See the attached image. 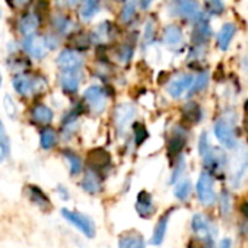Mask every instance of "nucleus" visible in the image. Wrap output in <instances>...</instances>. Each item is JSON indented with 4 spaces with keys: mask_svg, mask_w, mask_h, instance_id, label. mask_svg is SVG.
<instances>
[{
    "mask_svg": "<svg viewBox=\"0 0 248 248\" xmlns=\"http://www.w3.org/2000/svg\"><path fill=\"white\" fill-rule=\"evenodd\" d=\"M60 213H62L63 219L66 222H69L72 226H75L83 236H86L89 239L95 238L96 226H95V222L88 215L80 213L78 210H70V209H66V207H63L60 210Z\"/></svg>",
    "mask_w": 248,
    "mask_h": 248,
    "instance_id": "f257e3e1",
    "label": "nucleus"
},
{
    "mask_svg": "<svg viewBox=\"0 0 248 248\" xmlns=\"http://www.w3.org/2000/svg\"><path fill=\"white\" fill-rule=\"evenodd\" d=\"M236 151L233 152L231 162H229V171H231V181L233 187H238L247 168H248V148L245 145H236Z\"/></svg>",
    "mask_w": 248,
    "mask_h": 248,
    "instance_id": "f03ea898",
    "label": "nucleus"
},
{
    "mask_svg": "<svg viewBox=\"0 0 248 248\" xmlns=\"http://www.w3.org/2000/svg\"><path fill=\"white\" fill-rule=\"evenodd\" d=\"M213 133H215L217 142H219L222 146H225V148H228V149H235V146H236L235 132H233L232 126H231V124H229L226 120L220 118V120H217V121L215 123V126H213Z\"/></svg>",
    "mask_w": 248,
    "mask_h": 248,
    "instance_id": "7ed1b4c3",
    "label": "nucleus"
},
{
    "mask_svg": "<svg viewBox=\"0 0 248 248\" xmlns=\"http://www.w3.org/2000/svg\"><path fill=\"white\" fill-rule=\"evenodd\" d=\"M196 190H197V197L202 204L210 206L215 203L216 194H215V188H213V180L207 172L200 174L197 184H196Z\"/></svg>",
    "mask_w": 248,
    "mask_h": 248,
    "instance_id": "20e7f679",
    "label": "nucleus"
},
{
    "mask_svg": "<svg viewBox=\"0 0 248 248\" xmlns=\"http://www.w3.org/2000/svg\"><path fill=\"white\" fill-rule=\"evenodd\" d=\"M191 229L193 232L197 235L199 241L206 247H212L213 245V235H212V226L210 223L207 222V219L200 215V213H196L191 219Z\"/></svg>",
    "mask_w": 248,
    "mask_h": 248,
    "instance_id": "39448f33",
    "label": "nucleus"
},
{
    "mask_svg": "<svg viewBox=\"0 0 248 248\" xmlns=\"http://www.w3.org/2000/svg\"><path fill=\"white\" fill-rule=\"evenodd\" d=\"M117 247L118 248H146V239L139 231L129 229L118 235Z\"/></svg>",
    "mask_w": 248,
    "mask_h": 248,
    "instance_id": "423d86ee",
    "label": "nucleus"
},
{
    "mask_svg": "<svg viewBox=\"0 0 248 248\" xmlns=\"http://www.w3.org/2000/svg\"><path fill=\"white\" fill-rule=\"evenodd\" d=\"M83 99L88 102V105L91 107L92 111L101 112L105 108V104H107V93L98 85L96 86H89L83 92Z\"/></svg>",
    "mask_w": 248,
    "mask_h": 248,
    "instance_id": "0eeeda50",
    "label": "nucleus"
},
{
    "mask_svg": "<svg viewBox=\"0 0 248 248\" xmlns=\"http://www.w3.org/2000/svg\"><path fill=\"white\" fill-rule=\"evenodd\" d=\"M135 209L142 219H151L155 213V203H154L152 194L146 190L139 191Z\"/></svg>",
    "mask_w": 248,
    "mask_h": 248,
    "instance_id": "6e6552de",
    "label": "nucleus"
},
{
    "mask_svg": "<svg viewBox=\"0 0 248 248\" xmlns=\"http://www.w3.org/2000/svg\"><path fill=\"white\" fill-rule=\"evenodd\" d=\"M38 80L40 78H31L30 75H16L12 80V85L15 88V91L21 95H30L32 92H38L40 88H38Z\"/></svg>",
    "mask_w": 248,
    "mask_h": 248,
    "instance_id": "1a4fd4ad",
    "label": "nucleus"
},
{
    "mask_svg": "<svg viewBox=\"0 0 248 248\" xmlns=\"http://www.w3.org/2000/svg\"><path fill=\"white\" fill-rule=\"evenodd\" d=\"M24 48L34 57V59H44L46 54H47V44H46V40L32 34V35H28L25 37L24 40Z\"/></svg>",
    "mask_w": 248,
    "mask_h": 248,
    "instance_id": "9d476101",
    "label": "nucleus"
},
{
    "mask_svg": "<svg viewBox=\"0 0 248 248\" xmlns=\"http://www.w3.org/2000/svg\"><path fill=\"white\" fill-rule=\"evenodd\" d=\"M193 76L188 75V73H184V75H178L175 76L167 86V91L170 93V96L172 98H180L186 91L190 89L191 83H193Z\"/></svg>",
    "mask_w": 248,
    "mask_h": 248,
    "instance_id": "9b49d317",
    "label": "nucleus"
},
{
    "mask_svg": "<svg viewBox=\"0 0 248 248\" xmlns=\"http://www.w3.org/2000/svg\"><path fill=\"white\" fill-rule=\"evenodd\" d=\"M136 115V107L133 104H120L115 108L114 120L118 129H126Z\"/></svg>",
    "mask_w": 248,
    "mask_h": 248,
    "instance_id": "f8f14e48",
    "label": "nucleus"
},
{
    "mask_svg": "<svg viewBox=\"0 0 248 248\" xmlns=\"http://www.w3.org/2000/svg\"><path fill=\"white\" fill-rule=\"evenodd\" d=\"M80 187L88 194L95 196L102 191V180L93 170H88L80 181Z\"/></svg>",
    "mask_w": 248,
    "mask_h": 248,
    "instance_id": "ddd939ff",
    "label": "nucleus"
},
{
    "mask_svg": "<svg viewBox=\"0 0 248 248\" xmlns=\"http://www.w3.org/2000/svg\"><path fill=\"white\" fill-rule=\"evenodd\" d=\"M83 59L82 56L75 51V50H63L59 56H57V64L63 69V70H70V69H79L82 64Z\"/></svg>",
    "mask_w": 248,
    "mask_h": 248,
    "instance_id": "4468645a",
    "label": "nucleus"
},
{
    "mask_svg": "<svg viewBox=\"0 0 248 248\" xmlns=\"http://www.w3.org/2000/svg\"><path fill=\"white\" fill-rule=\"evenodd\" d=\"M172 212H174V209L167 210V212L159 217V220L156 222V225H155V228H154V233H152L151 241H149L152 245H161V244L164 242L165 235H167V229H168V222H170V217H171Z\"/></svg>",
    "mask_w": 248,
    "mask_h": 248,
    "instance_id": "2eb2a0df",
    "label": "nucleus"
},
{
    "mask_svg": "<svg viewBox=\"0 0 248 248\" xmlns=\"http://www.w3.org/2000/svg\"><path fill=\"white\" fill-rule=\"evenodd\" d=\"M60 85L66 92L75 93L79 89V85H80V72H79V69L63 70L62 75H60Z\"/></svg>",
    "mask_w": 248,
    "mask_h": 248,
    "instance_id": "dca6fc26",
    "label": "nucleus"
},
{
    "mask_svg": "<svg viewBox=\"0 0 248 248\" xmlns=\"http://www.w3.org/2000/svg\"><path fill=\"white\" fill-rule=\"evenodd\" d=\"M175 12L187 19H197L200 16V9L194 0H172Z\"/></svg>",
    "mask_w": 248,
    "mask_h": 248,
    "instance_id": "f3484780",
    "label": "nucleus"
},
{
    "mask_svg": "<svg viewBox=\"0 0 248 248\" xmlns=\"http://www.w3.org/2000/svg\"><path fill=\"white\" fill-rule=\"evenodd\" d=\"M27 194H28V199L31 200V203H34L41 210L47 212V210L51 209V202H50L48 196L38 186H32V184L28 186L27 187Z\"/></svg>",
    "mask_w": 248,
    "mask_h": 248,
    "instance_id": "a211bd4d",
    "label": "nucleus"
},
{
    "mask_svg": "<svg viewBox=\"0 0 248 248\" xmlns=\"http://www.w3.org/2000/svg\"><path fill=\"white\" fill-rule=\"evenodd\" d=\"M183 40H184V35H183V31L180 27L168 25L164 30V43L168 47H178V46H181Z\"/></svg>",
    "mask_w": 248,
    "mask_h": 248,
    "instance_id": "6ab92c4d",
    "label": "nucleus"
},
{
    "mask_svg": "<svg viewBox=\"0 0 248 248\" xmlns=\"http://www.w3.org/2000/svg\"><path fill=\"white\" fill-rule=\"evenodd\" d=\"M233 35H235V25L233 24H225L219 34H217V46L222 51L228 50L232 40H233Z\"/></svg>",
    "mask_w": 248,
    "mask_h": 248,
    "instance_id": "aec40b11",
    "label": "nucleus"
},
{
    "mask_svg": "<svg viewBox=\"0 0 248 248\" xmlns=\"http://www.w3.org/2000/svg\"><path fill=\"white\" fill-rule=\"evenodd\" d=\"M38 24H40V19L35 15L28 14V15L22 16V19L19 21V31L24 37L32 35V34H35Z\"/></svg>",
    "mask_w": 248,
    "mask_h": 248,
    "instance_id": "412c9836",
    "label": "nucleus"
},
{
    "mask_svg": "<svg viewBox=\"0 0 248 248\" xmlns=\"http://www.w3.org/2000/svg\"><path fill=\"white\" fill-rule=\"evenodd\" d=\"M53 117H54V112L51 108H48L47 105H43V104H38L32 108V118L41 124H48L53 121Z\"/></svg>",
    "mask_w": 248,
    "mask_h": 248,
    "instance_id": "4be33fe9",
    "label": "nucleus"
},
{
    "mask_svg": "<svg viewBox=\"0 0 248 248\" xmlns=\"http://www.w3.org/2000/svg\"><path fill=\"white\" fill-rule=\"evenodd\" d=\"M63 156H64V159H66V162H67V165H69V171H70V175H79L80 172H82V170H83V164H82V159L76 155V154H73V152H70V151H64L63 152Z\"/></svg>",
    "mask_w": 248,
    "mask_h": 248,
    "instance_id": "5701e85b",
    "label": "nucleus"
},
{
    "mask_svg": "<svg viewBox=\"0 0 248 248\" xmlns=\"http://www.w3.org/2000/svg\"><path fill=\"white\" fill-rule=\"evenodd\" d=\"M99 12V2L98 0H85L80 8V16L85 21L92 19Z\"/></svg>",
    "mask_w": 248,
    "mask_h": 248,
    "instance_id": "b1692460",
    "label": "nucleus"
},
{
    "mask_svg": "<svg viewBox=\"0 0 248 248\" xmlns=\"http://www.w3.org/2000/svg\"><path fill=\"white\" fill-rule=\"evenodd\" d=\"M191 194V181L190 180H181L178 183H175V188H174V196L181 200L186 202Z\"/></svg>",
    "mask_w": 248,
    "mask_h": 248,
    "instance_id": "393cba45",
    "label": "nucleus"
},
{
    "mask_svg": "<svg viewBox=\"0 0 248 248\" xmlns=\"http://www.w3.org/2000/svg\"><path fill=\"white\" fill-rule=\"evenodd\" d=\"M57 143V136L53 129H46L41 136H40V145L44 151H50L56 146Z\"/></svg>",
    "mask_w": 248,
    "mask_h": 248,
    "instance_id": "a878e982",
    "label": "nucleus"
},
{
    "mask_svg": "<svg viewBox=\"0 0 248 248\" xmlns=\"http://www.w3.org/2000/svg\"><path fill=\"white\" fill-rule=\"evenodd\" d=\"M53 25L60 34H66L73 28V22L70 19L64 18V16H56L54 21H53Z\"/></svg>",
    "mask_w": 248,
    "mask_h": 248,
    "instance_id": "bb28decb",
    "label": "nucleus"
},
{
    "mask_svg": "<svg viewBox=\"0 0 248 248\" xmlns=\"http://www.w3.org/2000/svg\"><path fill=\"white\" fill-rule=\"evenodd\" d=\"M109 24H101L95 31H93V41L95 43H105L109 38Z\"/></svg>",
    "mask_w": 248,
    "mask_h": 248,
    "instance_id": "cd10ccee",
    "label": "nucleus"
},
{
    "mask_svg": "<svg viewBox=\"0 0 248 248\" xmlns=\"http://www.w3.org/2000/svg\"><path fill=\"white\" fill-rule=\"evenodd\" d=\"M0 149L5 152L6 156L11 155V140H9V136L5 130V124L0 121Z\"/></svg>",
    "mask_w": 248,
    "mask_h": 248,
    "instance_id": "c85d7f7f",
    "label": "nucleus"
},
{
    "mask_svg": "<svg viewBox=\"0 0 248 248\" xmlns=\"http://www.w3.org/2000/svg\"><path fill=\"white\" fill-rule=\"evenodd\" d=\"M135 12H136V0H127V2L124 3V6H123V11H121L123 21L129 22L135 16Z\"/></svg>",
    "mask_w": 248,
    "mask_h": 248,
    "instance_id": "c756f323",
    "label": "nucleus"
},
{
    "mask_svg": "<svg viewBox=\"0 0 248 248\" xmlns=\"http://www.w3.org/2000/svg\"><path fill=\"white\" fill-rule=\"evenodd\" d=\"M3 107H5V111L6 114L11 117V118H15L18 115V107H16V102L14 101V98L6 93L5 98H3Z\"/></svg>",
    "mask_w": 248,
    "mask_h": 248,
    "instance_id": "7c9ffc66",
    "label": "nucleus"
},
{
    "mask_svg": "<svg viewBox=\"0 0 248 248\" xmlns=\"http://www.w3.org/2000/svg\"><path fill=\"white\" fill-rule=\"evenodd\" d=\"M207 80H209V75H207V73L199 75L196 79H193V83H191V86H190V93L199 92V91H202L203 88H206Z\"/></svg>",
    "mask_w": 248,
    "mask_h": 248,
    "instance_id": "2f4dec72",
    "label": "nucleus"
},
{
    "mask_svg": "<svg viewBox=\"0 0 248 248\" xmlns=\"http://www.w3.org/2000/svg\"><path fill=\"white\" fill-rule=\"evenodd\" d=\"M183 146H184V139L180 138V136H177V138H174V139L171 140V143H170V152H171V154H178V152L181 151Z\"/></svg>",
    "mask_w": 248,
    "mask_h": 248,
    "instance_id": "473e14b6",
    "label": "nucleus"
},
{
    "mask_svg": "<svg viewBox=\"0 0 248 248\" xmlns=\"http://www.w3.org/2000/svg\"><path fill=\"white\" fill-rule=\"evenodd\" d=\"M184 168H186V162H184V159H181V161L178 162V165L175 167L174 172H172V177H171V184H175V183L180 180V177H181V174H183Z\"/></svg>",
    "mask_w": 248,
    "mask_h": 248,
    "instance_id": "72a5a7b5",
    "label": "nucleus"
},
{
    "mask_svg": "<svg viewBox=\"0 0 248 248\" xmlns=\"http://www.w3.org/2000/svg\"><path fill=\"white\" fill-rule=\"evenodd\" d=\"M56 191H57V194H59V197L62 199V200H69L70 199V196H69V190L64 187V186H57V188H56Z\"/></svg>",
    "mask_w": 248,
    "mask_h": 248,
    "instance_id": "f704fd0d",
    "label": "nucleus"
},
{
    "mask_svg": "<svg viewBox=\"0 0 248 248\" xmlns=\"http://www.w3.org/2000/svg\"><path fill=\"white\" fill-rule=\"evenodd\" d=\"M146 138H148L146 130H145L143 127H139V129L136 130V143H138V145L143 143V140H145Z\"/></svg>",
    "mask_w": 248,
    "mask_h": 248,
    "instance_id": "c9c22d12",
    "label": "nucleus"
},
{
    "mask_svg": "<svg viewBox=\"0 0 248 248\" xmlns=\"http://www.w3.org/2000/svg\"><path fill=\"white\" fill-rule=\"evenodd\" d=\"M154 32H155V31H154V25H152V24H148L146 28H145V40H146V43L152 41Z\"/></svg>",
    "mask_w": 248,
    "mask_h": 248,
    "instance_id": "e433bc0d",
    "label": "nucleus"
},
{
    "mask_svg": "<svg viewBox=\"0 0 248 248\" xmlns=\"http://www.w3.org/2000/svg\"><path fill=\"white\" fill-rule=\"evenodd\" d=\"M228 204H229V197L226 194H223L222 196V209H223L225 213H228L231 210V206H228Z\"/></svg>",
    "mask_w": 248,
    "mask_h": 248,
    "instance_id": "4c0bfd02",
    "label": "nucleus"
},
{
    "mask_svg": "<svg viewBox=\"0 0 248 248\" xmlns=\"http://www.w3.org/2000/svg\"><path fill=\"white\" fill-rule=\"evenodd\" d=\"M187 248H204V245L199 239H191Z\"/></svg>",
    "mask_w": 248,
    "mask_h": 248,
    "instance_id": "58836bf2",
    "label": "nucleus"
},
{
    "mask_svg": "<svg viewBox=\"0 0 248 248\" xmlns=\"http://www.w3.org/2000/svg\"><path fill=\"white\" fill-rule=\"evenodd\" d=\"M219 248H232V242L229 238H223L219 244Z\"/></svg>",
    "mask_w": 248,
    "mask_h": 248,
    "instance_id": "ea45409f",
    "label": "nucleus"
},
{
    "mask_svg": "<svg viewBox=\"0 0 248 248\" xmlns=\"http://www.w3.org/2000/svg\"><path fill=\"white\" fill-rule=\"evenodd\" d=\"M152 2H154V0H140V6H142L143 9H148V8L152 5Z\"/></svg>",
    "mask_w": 248,
    "mask_h": 248,
    "instance_id": "a19ab883",
    "label": "nucleus"
},
{
    "mask_svg": "<svg viewBox=\"0 0 248 248\" xmlns=\"http://www.w3.org/2000/svg\"><path fill=\"white\" fill-rule=\"evenodd\" d=\"M241 212H242V215L248 219V203H244V204L241 206Z\"/></svg>",
    "mask_w": 248,
    "mask_h": 248,
    "instance_id": "79ce46f5",
    "label": "nucleus"
},
{
    "mask_svg": "<svg viewBox=\"0 0 248 248\" xmlns=\"http://www.w3.org/2000/svg\"><path fill=\"white\" fill-rule=\"evenodd\" d=\"M6 158H8V156L5 155V152H3L2 149H0V164H2V162H3V161L6 159Z\"/></svg>",
    "mask_w": 248,
    "mask_h": 248,
    "instance_id": "37998d69",
    "label": "nucleus"
},
{
    "mask_svg": "<svg viewBox=\"0 0 248 248\" xmlns=\"http://www.w3.org/2000/svg\"><path fill=\"white\" fill-rule=\"evenodd\" d=\"M16 2H18V3H21V5H25V3H28V2H30V0H16Z\"/></svg>",
    "mask_w": 248,
    "mask_h": 248,
    "instance_id": "c03bdc74",
    "label": "nucleus"
},
{
    "mask_svg": "<svg viewBox=\"0 0 248 248\" xmlns=\"http://www.w3.org/2000/svg\"><path fill=\"white\" fill-rule=\"evenodd\" d=\"M66 2H67L69 5H75V3L78 2V0H66Z\"/></svg>",
    "mask_w": 248,
    "mask_h": 248,
    "instance_id": "a18cd8bd",
    "label": "nucleus"
},
{
    "mask_svg": "<svg viewBox=\"0 0 248 248\" xmlns=\"http://www.w3.org/2000/svg\"><path fill=\"white\" fill-rule=\"evenodd\" d=\"M2 80H3V78H2V73H0V86H2Z\"/></svg>",
    "mask_w": 248,
    "mask_h": 248,
    "instance_id": "49530a36",
    "label": "nucleus"
},
{
    "mask_svg": "<svg viewBox=\"0 0 248 248\" xmlns=\"http://www.w3.org/2000/svg\"><path fill=\"white\" fill-rule=\"evenodd\" d=\"M0 19H2V12H0Z\"/></svg>",
    "mask_w": 248,
    "mask_h": 248,
    "instance_id": "de8ad7c7",
    "label": "nucleus"
}]
</instances>
